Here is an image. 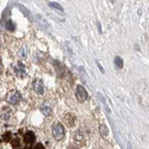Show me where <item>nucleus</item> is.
Segmentation results:
<instances>
[{"label": "nucleus", "mask_w": 149, "mask_h": 149, "mask_svg": "<svg viewBox=\"0 0 149 149\" xmlns=\"http://www.w3.org/2000/svg\"><path fill=\"white\" fill-rule=\"evenodd\" d=\"M6 28H7L10 31L15 30V25H13V23H12V20H7V23H6Z\"/></svg>", "instance_id": "2eb2a0df"}, {"label": "nucleus", "mask_w": 149, "mask_h": 149, "mask_svg": "<svg viewBox=\"0 0 149 149\" xmlns=\"http://www.w3.org/2000/svg\"><path fill=\"white\" fill-rule=\"evenodd\" d=\"M49 6H50V7H54V9H57V10H60V11L63 10V9H62V6L59 5L57 3H49Z\"/></svg>", "instance_id": "4468645a"}, {"label": "nucleus", "mask_w": 149, "mask_h": 149, "mask_svg": "<svg viewBox=\"0 0 149 149\" xmlns=\"http://www.w3.org/2000/svg\"><path fill=\"white\" fill-rule=\"evenodd\" d=\"M19 57L20 59H23V60H25L26 57H28V50H26V48L25 47H23V48H20V50H19Z\"/></svg>", "instance_id": "9b49d317"}, {"label": "nucleus", "mask_w": 149, "mask_h": 149, "mask_svg": "<svg viewBox=\"0 0 149 149\" xmlns=\"http://www.w3.org/2000/svg\"><path fill=\"white\" fill-rule=\"evenodd\" d=\"M74 141H75V143H76L78 146L85 144V142H86V136H85V133H84L82 129L76 130L75 135H74Z\"/></svg>", "instance_id": "39448f33"}, {"label": "nucleus", "mask_w": 149, "mask_h": 149, "mask_svg": "<svg viewBox=\"0 0 149 149\" xmlns=\"http://www.w3.org/2000/svg\"><path fill=\"white\" fill-rule=\"evenodd\" d=\"M99 133H100V136L103 138L109 137V129L105 124H100V127H99Z\"/></svg>", "instance_id": "9d476101"}, {"label": "nucleus", "mask_w": 149, "mask_h": 149, "mask_svg": "<svg viewBox=\"0 0 149 149\" xmlns=\"http://www.w3.org/2000/svg\"><path fill=\"white\" fill-rule=\"evenodd\" d=\"M65 134H66V131H65L63 125H62L60 122H56V123H55L54 125H53V135H54L55 140H56V141L63 140Z\"/></svg>", "instance_id": "f257e3e1"}, {"label": "nucleus", "mask_w": 149, "mask_h": 149, "mask_svg": "<svg viewBox=\"0 0 149 149\" xmlns=\"http://www.w3.org/2000/svg\"><path fill=\"white\" fill-rule=\"evenodd\" d=\"M32 87L35 90V92L38 96H42L44 93V85H43V81L41 79H36L35 81L32 82Z\"/></svg>", "instance_id": "423d86ee"}, {"label": "nucleus", "mask_w": 149, "mask_h": 149, "mask_svg": "<svg viewBox=\"0 0 149 149\" xmlns=\"http://www.w3.org/2000/svg\"><path fill=\"white\" fill-rule=\"evenodd\" d=\"M65 123L69 128L75 127V124H76V117H75V115H74V113H67L65 116Z\"/></svg>", "instance_id": "0eeeda50"}, {"label": "nucleus", "mask_w": 149, "mask_h": 149, "mask_svg": "<svg viewBox=\"0 0 149 149\" xmlns=\"http://www.w3.org/2000/svg\"><path fill=\"white\" fill-rule=\"evenodd\" d=\"M35 141H36V136H35V133L32 131H28L25 136H24V142L26 144H32Z\"/></svg>", "instance_id": "6e6552de"}, {"label": "nucleus", "mask_w": 149, "mask_h": 149, "mask_svg": "<svg viewBox=\"0 0 149 149\" xmlns=\"http://www.w3.org/2000/svg\"><path fill=\"white\" fill-rule=\"evenodd\" d=\"M115 65L118 67V68H122V67H123V60H122L119 56H117V57L115 59Z\"/></svg>", "instance_id": "f8f14e48"}, {"label": "nucleus", "mask_w": 149, "mask_h": 149, "mask_svg": "<svg viewBox=\"0 0 149 149\" xmlns=\"http://www.w3.org/2000/svg\"><path fill=\"white\" fill-rule=\"evenodd\" d=\"M75 96H76V99L80 102V103H84L87 100L88 98V94L87 92H86V90L82 87V86H76V90H75Z\"/></svg>", "instance_id": "20e7f679"}, {"label": "nucleus", "mask_w": 149, "mask_h": 149, "mask_svg": "<svg viewBox=\"0 0 149 149\" xmlns=\"http://www.w3.org/2000/svg\"><path fill=\"white\" fill-rule=\"evenodd\" d=\"M34 149H44V146H43L42 143H38V144H36Z\"/></svg>", "instance_id": "f3484780"}, {"label": "nucleus", "mask_w": 149, "mask_h": 149, "mask_svg": "<svg viewBox=\"0 0 149 149\" xmlns=\"http://www.w3.org/2000/svg\"><path fill=\"white\" fill-rule=\"evenodd\" d=\"M13 72L19 78H24L26 75V71H25V66H24V63L22 61H18L17 63L13 66Z\"/></svg>", "instance_id": "7ed1b4c3"}, {"label": "nucleus", "mask_w": 149, "mask_h": 149, "mask_svg": "<svg viewBox=\"0 0 149 149\" xmlns=\"http://www.w3.org/2000/svg\"><path fill=\"white\" fill-rule=\"evenodd\" d=\"M41 112L44 115L45 117H49L51 115V106H50V105H48V104H43L41 106Z\"/></svg>", "instance_id": "1a4fd4ad"}, {"label": "nucleus", "mask_w": 149, "mask_h": 149, "mask_svg": "<svg viewBox=\"0 0 149 149\" xmlns=\"http://www.w3.org/2000/svg\"><path fill=\"white\" fill-rule=\"evenodd\" d=\"M10 138H11V133H6V134H4V136H3V140H4L5 142H9V141H10Z\"/></svg>", "instance_id": "dca6fc26"}, {"label": "nucleus", "mask_w": 149, "mask_h": 149, "mask_svg": "<svg viewBox=\"0 0 149 149\" xmlns=\"http://www.w3.org/2000/svg\"><path fill=\"white\" fill-rule=\"evenodd\" d=\"M20 99H22V96H20L19 92H18V91H11L7 94L6 100H7V103L11 104V105H17L18 103L20 102Z\"/></svg>", "instance_id": "f03ea898"}, {"label": "nucleus", "mask_w": 149, "mask_h": 149, "mask_svg": "<svg viewBox=\"0 0 149 149\" xmlns=\"http://www.w3.org/2000/svg\"><path fill=\"white\" fill-rule=\"evenodd\" d=\"M11 115H12L11 111H7V112H4V113L1 115V118H3V119H5V121H9V119L11 118Z\"/></svg>", "instance_id": "ddd939ff"}]
</instances>
